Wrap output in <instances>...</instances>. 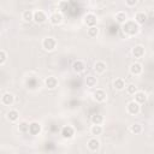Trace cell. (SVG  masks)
Masks as SVG:
<instances>
[{
    "label": "cell",
    "instance_id": "obj_29",
    "mask_svg": "<svg viewBox=\"0 0 154 154\" xmlns=\"http://www.w3.org/2000/svg\"><path fill=\"white\" fill-rule=\"evenodd\" d=\"M125 88H126L128 94H130V95H134V94L137 91V87H136L135 84H128Z\"/></svg>",
    "mask_w": 154,
    "mask_h": 154
},
{
    "label": "cell",
    "instance_id": "obj_25",
    "mask_svg": "<svg viewBox=\"0 0 154 154\" xmlns=\"http://www.w3.org/2000/svg\"><path fill=\"white\" fill-rule=\"evenodd\" d=\"M90 120H91V123H93V124L101 125V124L103 123V116H101V114H99V113L93 114V116H91V118H90Z\"/></svg>",
    "mask_w": 154,
    "mask_h": 154
},
{
    "label": "cell",
    "instance_id": "obj_4",
    "mask_svg": "<svg viewBox=\"0 0 154 154\" xmlns=\"http://www.w3.org/2000/svg\"><path fill=\"white\" fill-rule=\"evenodd\" d=\"M47 19H48V18H47V14H46L45 11H42V10H37V11L34 12L32 20H34L35 23H37V24H43Z\"/></svg>",
    "mask_w": 154,
    "mask_h": 154
},
{
    "label": "cell",
    "instance_id": "obj_12",
    "mask_svg": "<svg viewBox=\"0 0 154 154\" xmlns=\"http://www.w3.org/2000/svg\"><path fill=\"white\" fill-rule=\"evenodd\" d=\"M87 146H88V149H89L90 152H96V150H99V148H100V141H99L96 137H93V138H90V140L88 141Z\"/></svg>",
    "mask_w": 154,
    "mask_h": 154
},
{
    "label": "cell",
    "instance_id": "obj_23",
    "mask_svg": "<svg viewBox=\"0 0 154 154\" xmlns=\"http://www.w3.org/2000/svg\"><path fill=\"white\" fill-rule=\"evenodd\" d=\"M32 17H34V12L30 11V10H25V11L22 13V19H23L24 22H26V23L31 22V20H32Z\"/></svg>",
    "mask_w": 154,
    "mask_h": 154
},
{
    "label": "cell",
    "instance_id": "obj_20",
    "mask_svg": "<svg viewBox=\"0 0 154 154\" xmlns=\"http://www.w3.org/2000/svg\"><path fill=\"white\" fill-rule=\"evenodd\" d=\"M125 87H126V84H125V81L123 78H116L114 79L113 88L116 90H123V89H125Z\"/></svg>",
    "mask_w": 154,
    "mask_h": 154
},
{
    "label": "cell",
    "instance_id": "obj_11",
    "mask_svg": "<svg viewBox=\"0 0 154 154\" xmlns=\"http://www.w3.org/2000/svg\"><path fill=\"white\" fill-rule=\"evenodd\" d=\"M14 102V96L13 94L11 93H5L2 96H1V103L5 105V106H12Z\"/></svg>",
    "mask_w": 154,
    "mask_h": 154
},
{
    "label": "cell",
    "instance_id": "obj_26",
    "mask_svg": "<svg viewBox=\"0 0 154 154\" xmlns=\"http://www.w3.org/2000/svg\"><path fill=\"white\" fill-rule=\"evenodd\" d=\"M142 130H143V129H142V125L138 124V123H134L132 125H130V131H131L132 134H135V135L141 134Z\"/></svg>",
    "mask_w": 154,
    "mask_h": 154
},
{
    "label": "cell",
    "instance_id": "obj_13",
    "mask_svg": "<svg viewBox=\"0 0 154 154\" xmlns=\"http://www.w3.org/2000/svg\"><path fill=\"white\" fill-rule=\"evenodd\" d=\"M131 53H132V55H134L135 58L140 59V58H142V57L144 55L146 51H144V47H143V46L137 45V46H135V47L131 49Z\"/></svg>",
    "mask_w": 154,
    "mask_h": 154
},
{
    "label": "cell",
    "instance_id": "obj_15",
    "mask_svg": "<svg viewBox=\"0 0 154 154\" xmlns=\"http://www.w3.org/2000/svg\"><path fill=\"white\" fill-rule=\"evenodd\" d=\"M106 69H107V65H106V63L105 61H96L95 64H94V71L97 73V75H102L105 71H106Z\"/></svg>",
    "mask_w": 154,
    "mask_h": 154
},
{
    "label": "cell",
    "instance_id": "obj_8",
    "mask_svg": "<svg viewBox=\"0 0 154 154\" xmlns=\"http://www.w3.org/2000/svg\"><path fill=\"white\" fill-rule=\"evenodd\" d=\"M41 130H42V128H41V124H40V123H37V122H31V123H29V130H28V132H29L30 135L36 136V135H38V134L41 132Z\"/></svg>",
    "mask_w": 154,
    "mask_h": 154
},
{
    "label": "cell",
    "instance_id": "obj_3",
    "mask_svg": "<svg viewBox=\"0 0 154 154\" xmlns=\"http://www.w3.org/2000/svg\"><path fill=\"white\" fill-rule=\"evenodd\" d=\"M140 111H141V106H140V103H137L135 100L128 102V105H126V112H128L129 114H131V116H137V114L140 113Z\"/></svg>",
    "mask_w": 154,
    "mask_h": 154
},
{
    "label": "cell",
    "instance_id": "obj_2",
    "mask_svg": "<svg viewBox=\"0 0 154 154\" xmlns=\"http://www.w3.org/2000/svg\"><path fill=\"white\" fill-rule=\"evenodd\" d=\"M42 47H43V49L47 51V52L54 51L55 47H57V41H55V38H53V37H45L43 41H42Z\"/></svg>",
    "mask_w": 154,
    "mask_h": 154
},
{
    "label": "cell",
    "instance_id": "obj_6",
    "mask_svg": "<svg viewBox=\"0 0 154 154\" xmlns=\"http://www.w3.org/2000/svg\"><path fill=\"white\" fill-rule=\"evenodd\" d=\"M93 99L96 102H105L106 99H107V94H106V91L103 89H96L93 93Z\"/></svg>",
    "mask_w": 154,
    "mask_h": 154
},
{
    "label": "cell",
    "instance_id": "obj_27",
    "mask_svg": "<svg viewBox=\"0 0 154 154\" xmlns=\"http://www.w3.org/2000/svg\"><path fill=\"white\" fill-rule=\"evenodd\" d=\"M96 83H97L96 77H94V76H87L85 77V84H87V87L93 88V87L96 85Z\"/></svg>",
    "mask_w": 154,
    "mask_h": 154
},
{
    "label": "cell",
    "instance_id": "obj_24",
    "mask_svg": "<svg viewBox=\"0 0 154 154\" xmlns=\"http://www.w3.org/2000/svg\"><path fill=\"white\" fill-rule=\"evenodd\" d=\"M87 35L89 37H96L99 35V28L95 25V26H88V30H87Z\"/></svg>",
    "mask_w": 154,
    "mask_h": 154
},
{
    "label": "cell",
    "instance_id": "obj_14",
    "mask_svg": "<svg viewBox=\"0 0 154 154\" xmlns=\"http://www.w3.org/2000/svg\"><path fill=\"white\" fill-rule=\"evenodd\" d=\"M45 85L48 89H55L58 87V79L54 76H49L45 79Z\"/></svg>",
    "mask_w": 154,
    "mask_h": 154
},
{
    "label": "cell",
    "instance_id": "obj_22",
    "mask_svg": "<svg viewBox=\"0 0 154 154\" xmlns=\"http://www.w3.org/2000/svg\"><path fill=\"white\" fill-rule=\"evenodd\" d=\"M102 131H103L102 126L101 125H97V124H93V126L90 128V134L93 136H99V135L102 134Z\"/></svg>",
    "mask_w": 154,
    "mask_h": 154
},
{
    "label": "cell",
    "instance_id": "obj_18",
    "mask_svg": "<svg viewBox=\"0 0 154 154\" xmlns=\"http://www.w3.org/2000/svg\"><path fill=\"white\" fill-rule=\"evenodd\" d=\"M6 117H7V120H10L11 123H14L19 119V112L17 109H10L6 114Z\"/></svg>",
    "mask_w": 154,
    "mask_h": 154
},
{
    "label": "cell",
    "instance_id": "obj_21",
    "mask_svg": "<svg viewBox=\"0 0 154 154\" xmlns=\"http://www.w3.org/2000/svg\"><path fill=\"white\" fill-rule=\"evenodd\" d=\"M126 19H128V14H126V12H124V11H119V12L116 13V22H117V23L123 24Z\"/></svg>",
    "mask_w": 154,
    "mask_h": 154
},
{
    "label": "cell",
    "instance_id": "obj_7",
    "mask_svg": "<svg viewBox=\"0 0 154 154\" xmlns=\"http://www.w3.org/2000/svg\"><path fill=\"white\" fill-rule=\"evenodd\" d=\"M63 20H64V17L60 12H54L49 16V23L52 25H59L63 23Z\"/></svg>",
    "mask_w": 154,
    "mask_h": 154
},
{
    "label": "cell",
    "instance_id": "obj_9",
    "mask_svg": "<svg viewBox=\"0 0 154 154\" xmlns=\"http://www.w3.org/2000/svg\"><path fill=\"white\" fill-rule=\"evenodd\" d=\"M129 71L132 76H140L142 72H143V67H142V64L140 63H132L129 67Z\"/></svg>",
    "mask_w": 154,
    "mask_h": 154
},
{
    "label": "cell",
    "instance_id": "obj_30",
    "mask_svg": "<svg viewBox=\"0 0 154 154\" xmlns=\"http://www.w3.org/2000/svg\"><path fill=\"white\" fill-rule=\"evenodd\" d=\"M6 60H7V54H6V52L2 51V49H0V65H4V64L6 63Z\"/></svg>",
    "mask_w": 154,
    "mask_h": 154
},
{
    "label": "cell",
    "instance_id": "obj_17",
    "mask_svg": "<svg viewBox=\"0 0 154 154\" xmlns=\"http://www.w3.org/2000/svg\"><path fill=\"white\" fill-rule=\"evenodd\" d=\"M84 69H85V65H84V63H83L82 60H76V61H73V64H72V70H73L75 72L81 73V72L84 71Z\"/></svg>",
    "mask_w": 154,
    "mask_h": 154
},
{
    "label": "cell",
    "instance_id": "obj_28",
    "mask_svg": "<svg viewBox=\"0 0 154 154\" xmlns=\"http://www.w3.org/2000/svg\"><path fill=\"white\" fill-rule=\"evenodd\" d=\"M18 130L20 131V132H28V130H29V123H26V122H20L19 124H18Z\"/></svg>",
    "mask_w": 154,
    "mask_h": 154
},
{
    "label": "cell",
    "instance_id": "obj_16",
    "mask_svg": "<svg viewBox=\"0 0 154 154\" xmlns=\"http://www.w3.org/2000/svg\"><path fill=\"white\" fill-rule=\"evenodd\" d=\"M134 100L137 102V103H140V105H142V103H144L146 101H147V94L144 93V91H136L135 94H134Z\"/></svg>",
    "mask_w": 154,
    "mask_h": 154
},
{
    "label": "cell",
    "instance_id": "obj_1",
    "mask_svg": "<svg viewBox=\"0 0 154 154\" xmlns=\"http://www.w3.org/2000/svg\"><path fill=\"white\" fill-rule=\"evenodd\" d=\"M122 29H123V32L128 36H134L136 35L138 31H140V25L132 20V19H126L123 24H122Z\"/></svg>",
    "mask_w": 154,
    "mask_h": 154
},
{
    "label": "cell",
    "instance_id": "obj_5",
    "mask_svg": "<svg viewBox=\"0 0 154 154\" xmlns=\"http://www.w3.org/2000/svg\"><path fill=\"white\" fill-rule=\"evenodd\" d=\"M60 135H61V137L65 138V140L72 138V137L75 136V129H73V126H71V125H65V126H63V129H61V131H60Z\"/></svg>",
    "mask_w": 154,
    "mask_h": 154
},
{
    "label": "cell",
    "instance_id": "obj_19",
    "mask_svg": "<svg viewBox=\"0 0 154 154\" xmlns=\"http://www.w3.org/2000/svg\"><path fill=\"white\" fill-rule=\"evenodd\" d=\"M138 25H143L147 22V14L144 12H137L135 14V19H134Z\"/></svg>",
    "mask_w": 154,
    "mask_h": 154
},
{
    "label": "cell",
    "instance_id": "obj_10",
    "mask_svg": "<svg viewBox=\"0 0 154 154\" xmlns=\"http://www.w3.org/2000/svg\"><path fill=\"white\" fill-rule=\"evenodd\" d=\"M84 23L87 26H95L97 23V17L94 13H88L84 17Z\"/></svg>",
    "mask_w": 154,
    "mask_h": 154
},
{
    "label": "cell",
    "instance_id": "obj_31",
    "mask_svg": "<svg viewBox=\"0 0 154 154\" xmlns=\"http://www.w3.org/2000/svg\"><path fill=\"white\" fill-rule=\"evenodd\" d=\"M138 0H125V4L129 6V7H134L136 4H137Z\"/></svg>",
    "mask_w": 154,
    "mask_h": 154
}]
</instances>
